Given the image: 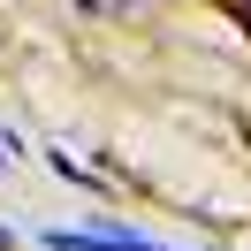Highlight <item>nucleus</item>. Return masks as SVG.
<instances>
[{"instance_id":"nucleus-1","label":"nucleus","mask_w":251,"mask_h":251,"mask_svg":"<svg viewBox=\"0 0 251 251\" xmlns=\"http://www.w3.org/2000/svg\"><path fill=\"white\" fill-rule=\"evenodd\" d=\"M46 251H168V244L129 228H46Z\"/></svg>"},{"instance_id":"nucleus-2","label":"nucleus","mask_w":251,"mask_h":251,"mask_svg":"<svg viewBox=\"0 0 251 251\" xmlns=\"http://www.w3.org/2000/svg\"><path fill=\"white\" fill-rule=\"evenodd\" d=\"M236 23H244V31H251V0H236Z\"/></svg>"},{"instance_id":"nucleus-3","label":"nucleus","mask_w":251,"mask_h":251,"mask_svg":"<svg viewBox=\"0 0 251 251\" xmlns=\"http://www.w3.org/2000/svg\"><path fill=\"white\" fill-rule=\"evenodd\" d=\"M76 8H107V0H76Z\"/></svg>"},{"instance_id":"nucleus-4","label":"nucleus","mask_w":251,"mask_h":251,"mask_svg":"<svg viewBox=\"0 0 251 251\" xmlns=\"http://www.w3.org/2000/svg\"><path fill=\"white\" fill-rule=\"evenodd\" d=\"M0 251H8V228H0Z\"/></svg>"}]
</instances>
